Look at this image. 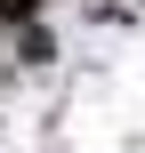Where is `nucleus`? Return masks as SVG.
<instances>
[{
	"label": "nucleus",
	"mask_w": 145,
	"mask_h": 153,
	"mask_svg": "<svg viewBox=\"0 0 145 153\" xmlns=\"http://www.w3.org/2000/svg\"><path fill=\"white\" fill-rule=\"evenodd\" d=\"M32 8H40V0H0V24H24Z\"/></svg>",
	"instance_id": "nucleus-1"
}]
</instances>
